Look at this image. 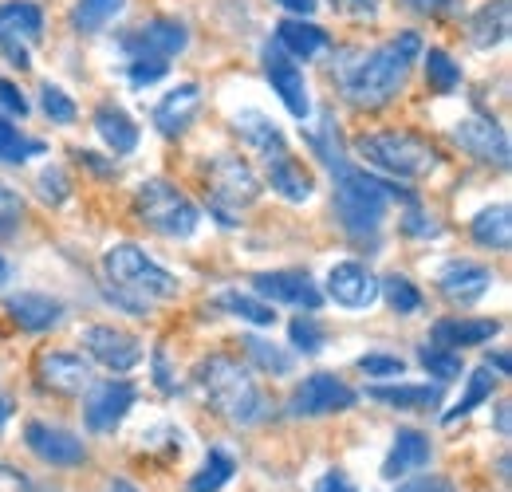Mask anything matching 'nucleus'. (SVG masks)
I'll list each match as a JSON object with an SVG mask.
<instances>
[{"mask_svg": "<svg viewBox=\"0 0 512 492\" xmlns=\"http://www.w3.org/2000/svg\"><path fill=\"white\" fill-rule=\"evenodd\" d=\"M123 4L127 0H79L75 12H71V28L83 32V36H95L123 12Z\"/></svg>", "mask_w": 512, "mask_h": 492, "instance_id": "473e14b6", "label": "nucleus"}, {"mask_svg": "<svg viewBox=\"0 0 512 492\" xmlns=\"http://www.w3.org/2000/svg\"><path fill=\"white\" fill-rule=\"evenodd\" d=\"M367 398L394 406V410H438L442 386H371Z\"/></svg>", "mask_w": 512, "mask_h": 492, "instance_id": "c756f323", "label": "nucleus"}, {"mask_svg": "<svg viewBox=\"0 0 512 492\" xmlns=\"http://www.w3.org/2000/svg\"><path fill=\"white\" fill-rule=\"evenodd\" d=\"M453 142L465 150V154H473L477 162H485V166H497V170H505L509 166V134H505V126L497 123V119H489V115H469V119H461L457 130H453Z\"/></svg>", "mask_w": 512, "mask_h": 492, "instance_id": "4468645a", "label": "nucleus"}, {"mask_svg": "<svg viewBox=\"0 0 512 492\" xmlns=\"http://www.w3.org/2000/svg\"><path fill=\"white\" fill-rule=\"evenodd\" d=\"M430 457H434L430 437L422 430H410V426H406V430L394 433V445H390V453H386V461H383V477L386 481H402V477L426 469Z\"/></svg>", "mask_w": 512, "mask_h": 492, "instance_id": "aec40b11", "label": "nucleus"}, {"mask_svg": "<svg viewBox=\"0 0 512 492\" xmlns=\"http://www.w3.org/2000/svg\"><path fill=\"white\" fill-rule=\"evenodd\" d=\"M197 107H201V87H197V83H182V87L166 91V95L158 99V107H154V126H158V134H166V138L186 134L193 123V115H197Z\"/></svg>", "mask_w": 512, "mask_h": 492, "instance_id": "4be33fe9", "label": "nucleus"}, {"mask_svg": "<svg viewBox=\"0 0 512 492\" xmlns=\"http://www.w3.org/2000/svg\"><path fill=\"white\" fill-rule=\"evenodd\" d=\"M308 146L316 150L323 158V166L335 174V170H343L347 166V154H343V142H339V130L331 119H323L320 130H308Z\"/></svg>", "mask_w": 512, "mask_h": 492, "instance_id": "e433bc0d", "label": "nucleus"}, {"mask_svg": "<svg viewBox=\"0 0 512 492\" xmlns=\"http://www.w3.org/2000/svg\"><path fill=\"white\" fill-rule=\"evenodd\" d=\"M4 308H8L16 327H24V331H32V335L52 331V327L64 319V304L52 300V296H44V292H16V296L4 300Z\"/></svg>", "mask_w": 512, "mask_h": 492, "instance_id": "5701e85b", "label": "nucleus"}, {"mask_svg": "<svg viewBox=\"0 0 512 492\" xmlns=\"http://www.w3.org/2000/svg\"><path fill=\"white\" fill-rule=\"evenodd\" d=\"M327 4L335 12H343V16H375L383 0H327Z\"/></svg>", "mask_w": 512, "mask_h": 492, "instance_id": "864d4df0", "label": "nucleus"}, {"mask_svg": "<svg viewBox=\"0 0 512 492\" xmlns=\"http://www.w3.org/2000/svg\"><path fill=\"white\" fill-rule=\"evenodd\" d=\"M276 44H280L292 60H312L316 52L327 48V32H323L320 24L304 20V16H288V20L276 24Z\"/></svg>", "mask_w": 512, "mask_h": 492, "instance_id": "a878e982", "label": "nucleus"}, {"mask_svg": "<svg viewBox=\"0 0 512 492\" xmlns=\"http://www.w3.org/2000/svg\"><path fill=\"white\" fill-rule=\"evenodd\" d=\"M426 83L434 95H453L457 83H461V67L449 60V52L442 48H430L426 52Z\"/></svg>", "mask_w": 512, "mask_h": 492, "instance_id": "f704fd0d", "label": "nucleus"}, {"mask_svg": "<svg viewBox=\"0 0 512 492\" xmlns=\"http://www.w3.org/2000/svg\"><path fill=\"white\" fill-rule=\"evenodd\" d=\"M501 331V323L497 319H438L434 327H430V339H434V347H446V351H457V347H481V343H489L493 335Z\"/></svg>", "mask_w": 512, "mask_h": 492, "instance_id": "b1692460", "label": "nucleus"}, {"mask_svg": "<svg viewBox=\"0 0 512 492\" xmlns=\"http://www.w3.org/2000/svg\"><path fill=\"white\" fill-rule=\"evenodd\" d=\"M497 430L501 437H509V406H497Z\"/></svg>", "mask_w": 512, "mask_h": 492, "instance_id": "052dcab7", "label": "nucleus"}, {"mask_svg": "<svg viewBox=\"0 0 512 492\" xmlns=\"http://www.w3.org/2000/svg\"><path fill=\"white\" fill-rule=\"evenodd\" d=\"M264 174H268V185H272L284 201H292V205H300V201H308V197L316 193L312 170H304V162H296L288 150L268 154V158H264Z\"/></svg>", "mask_w": 512, "mask_h": 492, "instance_id": "412c9836", "label": "nucleus"}, {"mask_svg": "<svg viewBox=\"0 0 512 492\" xmlns=\"http://www.w3.org/2000/svg\"><path fill=\"white\" fill-rule=\"evenodd\" d=\"M111 492H138V489H134L130 481H115V485H111Z\"/></svg>", "mask_w": 512, "mask_h": 492, "instance_id": "e2e57ef3", "label": "nucleus"}, {"mask_svg": "<svg viewBox=\"0 0 512 492\" xmlns=\"http://www.w3.org/2000/svg\"><path fill=\"white\" fill-rule=\"evenodd\" d=\"M79 343L87 347V355L99 363V367L107 370H119V374H127L142 363V343L123 331V327H111V323H95V327H83V335H79Z\"/></svg>", "mask_w": 512, "mask_h": 492, "instance_id": "f8f14e48", "label": "nucleus"}, {"mask_svg": "<svg viewBox=\"0 0 512 492\" xmlns=\"http://www.w3.org/2000/svg\"><path fill=\"white\" fill-rule=\"evenodd\" d=\"M264 75L272 83V91L280 95V103L304 123L312 115V99H308V83H304V71L296 67V60L280 48V44H264Z\"/></svg>", "mask_w": 512, "mask_h": 492, "instance_id": "ddd939ff", "label": "nucleus"}, {"mask_svg": "<svg viewBox=\"0 0 512 492\" xmlns=\"http://www.w3.org/2000/svg\"><path fill=\"white\" fill-rule=\"evenodd\" d=\"M253 292L260 300L288 304V308H300V311H316L323 304L320 284L308 272H256Z\"/></svg>", "mask_w": 512, "mask_h": 492, "instance_id": "2eb2a0df", "label": "nucleus"}, {"mask_svg": "<svg viewBox=\"0 0 512 492\" xmlns=\"http://www.w3.org/2000/svg\"><path fill=\"white\" fill-rule=\"evenodd\" d=\"M103 276L111 284V300L134 315H142L150 304H166L182 292L178 276L166 272L162 264H154L138 245L107 248L103 252Z\"/></svg>", "mask_w": 512, "mask_h": 492, "instance_id": "7ed1b4c3", "label": "nucleus"}, {"mask_svg": "<svg viewBox=\"0 0 512 492\" xmlns=\"http://www.w3.org/2000/svg\"><path fill=\"white\" fill-rule=\"evenodd\" d=\"M44 40V8L32 0L0 4V56L12 67H28V48Z\"/></svg>", "mask_w": 512, "mask_h": 492, "instance_id": "6e6552de", "label": "nucleus"}, {"mask_svg": "<svg viewBox=\"0 0 512 492\" xmlns=\"http://www.w3.org/2000/svg\"><path fill=\"white\" fill-rule=\"evenodd\" d=\"M355 390L343 382V378H335V374H308L300 386H296V394L288 398V414L292 418H323V414H343V410H351L355 406Z\"/></svg>", "mask_w": 512, "mask_h": 492, "instance_id": "1a4fd4ad", "label": "nucleus"}, {"mask_svg": "<svg viewBox=\"0 0 512 492\" xmlns=\"http://www.w3.org/2000/svg\"><path fill=\"white\" fill-rule=\"evenodd\" d=\"M40 197L48 201V205H64L67 197H71V182H67L64 166H44V174H40Z\"/></svg>", "mask_w": 512, "mask_h": 492, "instance_id": "c03bdc74", "label": "nucleus"}, {"mask_svg": "<svg viewBox=\"0 0 512 492\" xmlns=\"http://www.w3.org/2000/svg\"><path fill=\"white\" fill-rule=\"evenodd\" d=\"M418 363L426 367L430 378H438V382H453V378H461V370H465L461 355H457V351H446V347H422V351H418Z\"/></svg>", "mask_w": 512, "mask_h": 492, "instance_id": "ea45409f", "label": "nucleus"}, {"mask_svg": "<svg viewBox=\"0 0 512 492\" xmlns=\"http://www.w3.org/2000/svg\"><path fill=\"white\" fill-rule=\"evenodd\" d=\"M233 130L253 146L256 154H280V150H288V142H284V134H280V126L272 123L264 111H241V115H233Z\"/></svg>", "mask_w": 512, "mask_h": 492, "instance_id": "bb28decb", "label": "nucleus"}, {"mask_svg": "<svg viewBox=\"0 0 512 492\" xmlns=\"http://www.w3.org/2000/svg\"><path fill=\"white\" fill-rule=\"evenodd\" d=\"M197 382H201L209 406L221 418H229L233 426H256L264 418V410H268L253 370L245 367L241 359H233V355H209L197 367Z\"/></svg>", "mask_w": 512, "mask_h": 492, "instance_id": "20e7f679", "label": "nucleus"}, {"mask_svg": "<svg viewBox=\"0 0 512 492\" xmlns=\"http://www.w3.org/2000/svg\"><path fill=\"white\" fill-rule=\"evenodd\" d=\"M217 308L237 315V319H245V323H253V327H272L276 323L272 304L260 300V296H249V292H221L217 296Z\"/></svg>", "mask_w": 512, "mask_h": 492, "instance_id": "72a5a7b5", "label": "nucleus"}, {"mask_svg": "<svg viewBox=\"0 0 512 492\" xmlns=\"http://www.w3.org/2000/svg\"><path fill=\"white\" fill-rule=\"evenodd\" d=\"M335 178V217L343 225L347 237L355 241H367V237H379L386 221V209L394 201H406L414 205V197L406 189H398V182L390 178H379L371 170H359V166H343L331 174Z\"/></svg>", "mask_w": 512, "mask_h": 492, "instance_id": "f03ea898", "label": "nucleus"}, {"mask_svg": "<svg viewBox=\"0 0 512 492\" xmlns=\"http://www.w3.org/2000/svg\"><path fill=\"white\" fill-rule=\"evenodd\" d=\"M205 193H209V213L225 229H233L237 225V213L249 209L256 197H260V182H256L253 166L245 158L225 154V158L209 162V170H205Z\"/></svg>", "mask_w": 512, "mask_h": 492, "instance_id": "0eeeda50", "label": "nucleus"}, {"mask_svg": "<svg viewBox=\"0 0 512 492\" xmlns=\"http://www.w3.org/2000/svg\"><path fill=\"white\" fill-rule=\"evenodd\" d=\"M166 71H170L166 60H130L127 63V75L134 87H150V83H158Z\"/></svg>", "mask_w": 512, "mask_h": 492, "instance_id": "49530a36", "label": "nucleus"}, {"mask_svg": "<svg viewBox=\"0 0 512 492\" xmlns=\"http://www.w3.org/2000/svg\"><path fill=\"white\" fill-rule=\"evenodd\" d=\"M280 8H288V12H296V16H308L312 8H316V0H276Z\"/></svg>", "mask_w": 512, "mask_h": 492, "instance_id": "13d9d810", "label": "nucleus"}, {"mask_svg": "<svg viewBox=\"0 0 512 492\" xmlns=\"http://www.w3.org/2000/svg\"><path fill=\"white\" fill-rule=\"evenodd\" d=\"M20 221H24V201H20V193L8 189V185H0V241L16 237Z\"/></svg>", "mask_w": 512, "mask_h": 492, "instance_id": "37998d69", "label": "nucleus"}, {"mask_svg": "<svg viewBox=\"0 0 512 492\" xmlns=\"http://www.w3.org/2000/svg\"><path fill=\"white\" fill-rule=\"evenodd\" d=\"M418 56H422V36L418 32H398L394 40L379 44L375 52L359 56V63L339 67V87H343L347 103L359 107V111L386 107L398 95V87L406 83Z\"/></svg>", "mask_w": 512, "mask_h": 492, "instance_id": "f257e3e1", "label": "nucleus"}, {"mask_svg": "<svg viewBox=\"0 0 512 492\" xmlns=\"http://www.w3.org/2000/svg\"><path fill=\"white\" fill-rule=\"evenodd\" d=\"M119 44H123V52L130 60H174L178 52H186L190 32H186L182 20L154 16V20L138 24V28H130Z\"/></svg>", "mask_w": 512, "mask_h": 492, "instance_id": "9b49d317", "label": "nucleus"}, {"mask_svg": "<svg viewBox=\"0 0 512 492\" xmlns=\"http://www.w3.org/2000/svg\"><path fill=\"white\" fill-rule=\"evenodd\" d=\"M154 382L162 394H174L178 390V374L170 370V359H166V347H154Z\"/></svg>", "mask_w": 512, "mask_h": 492, "instance_id": "09e8293b", "label": "nucleus"}, {"mask_svg": "<svg viewBox=\"0 0 512 492\" xmlns=\"http://www.w3.org/2000/svg\"><path fill=\"white\" fill-rule=\"evenodd\" d=\"M83 394H87L83 398V422L91 433H111L134 410V398H138L134 382H127V378L91 382Z\"/></svg>", "mask_w": 512, "mask_h": 492, "instance_id": "9d476101", "label": "nucleus"}, {"mask_svg": "<svg viewBox=\"0 0 512 492\" xmlns=\"http://www.w3.org/2000/svg\"><path fill=\"white\" fill-rule=\"evenodd\" d=\"M402 233H406V237H426V241H430V237H442V225H438L434 217H426L422 209L410 205V209L402 213Z\"/></svg>", "mask_w": 512, "mask_h": 492, "instance_id": "a18cd8bd", "label": "nucleus"}, {"mask_svg": "<svg viewBox=\"0 0 512 492\" xmlns=\"http://www.w3.org/2000/svg\"><path fill=\"white\" fill-rule=\"evenodd\" d=\"M40 154H44L40 138H28L12 123L0 119V162H28V158H40Z\"/></svg>", "mask_w": 512, "mask_h": 492, "instance_id": "c9c22d12", "label": "nucleus"}, {"mask_svg": "<svg viewBox=\"0 0 512 492\" xmlns=\"http://www.w3.org/2000/svg\"><path fill=\"white\" fill-rule=\"evenodd\" d=\"M355 154L371 170H379L386 178H406V182H418L438 170V150L426 138L406 134V130L363 134V138H355Z\"/></svg>", "mask_w": 512, "mask_h": 492, "instance_id": "39448f33", "label": "nucleus"}, {"mask_svg": "<svg viewBox=\"0 0 512 492\" xmlns=\"http://www.w3.org/2000/svg\"><path fill=\"white\" fill-rule=\"evenodd\" d=\"M241 347L249 351V359H253L256 367L268 370V374H292V367H296V359H292L284 347H276V343H264V339H256V335H249Z\"/></svg>", "mask_w": 512, "mask_h": 492, "instance_id": "4c0bfd02", "label": "nucleus"}, {"mask_svg": "<svg viewBox=\"0 0 512 492\" xmlns=\"http://www.w3.org/2000/svg\"><path fill=\"white\" fill-rule=\"evenodd\" d=\"M8 276H12V268H8V260H4V256H0V288H4V284H8Z\"/></svg>", "mask_w": 512, "mask_h": 492, "instance_id": "680f3d73", "label": "nucleus"}, {"mask_svg": "<svg viewBox=\"0 0 512 492\" xmlns=\"http://www.w3.org/2000/svg\"><path fill=\"white\" fill-rule=\"evenodd\" d=\"M288 335H292V347H296L300 355H320L323 347H327V331H323V327L316 323V319H312V315H300V319H292Z\"/></svg>", "mask_w": 512, "mask_h": 492, "instance_id": "a19ab883", "label": "nucleus"}, {"mask_svg": "<svg viewBox=\"0 0 512 492\" xmlns=\"http://www.w3.org/2000/svg\"><path fill=\"white\" fill-rule=\"evenodd\" d=\"M410 12H422V16H449L457 12V0H402Z\"/></svg>", "mask_w": 512, "mask_h": 492, "instance_id": "603ef678", "label": "nucleus"}, {"mask_svg": "<svg viewBox=\"0 0 512 492\" xmlns=\"http://www.w3.org/2000/svg\"><path fill=\"white\" fill-rule=\"evenodd\" d=\"M438 288L453 308H469L493 288V272L485 264H473V260H449L438 272Z\"/></svg>", "mask_w": 512, "mask_h": 492, "instance_id": "f3484780", "label": "nucleus"}, {"mask_svg": "<svg viewBox=\"0 0 512 492\" xmlns=\"http://www.w3.org/2000/svg\"><path fill=\"white\" fill-rule=\"evenodd\" d=\"M36 374L56 394H83L95 382L91 363L83 355H75V351H44L40 363H36Z\"/></svg>", "mask_w": 512, "mask_h": 492, "instance_id": "6ab92c4d", "label": "nucleus"}, {"mask_svg": "<svg viewBox=\"0 0 512 492\" xmlns=\"http://www.w3.org/2000/svg\"><path fill=\"white\" fill-rule=\"evenodd\" d=\"M40 103H44V115L52 119V123H75V103H71V95H67L64 87H56V83H44V91H40Z\"/></svg>", "mask_w": 512, "mask_h": 492, "instance_id": "79ce46f5", "label": "nucleus"}, {"mask_svg": "<svg viewBox=\"0 0 512 492\" xmlns=\"http://www.w3.org/2000/svg\"><path fill=\"white\" fill-rule=\"evenodd\" d=\"M95 130H99V138L115 150V154H130L134 146H138V126L130 119L123 107H115V103H103L99 111H95Z\"/></svg>", "mask_w": 512, "mask_h": 492, "instance_id": "c85d7f7f", "label": "nucleus"}, {"mask_svg": "<svg viewBox=\"0 0 512 492\" xmlns=\"http://www.w3.org/2000/svg\"><path fill=\"white\" fill-rule=\"evenodd\" d=\"M485 367H489V370H497V374H501V378H505V374H509V367H512L509 351H497V355H493V351H489V359H485Z\"/></svg>", "mask_w": 512, "mask_h": 492, "instance_id": "4d7b16f0", "label": "nucleus"}, {"mask_svg": "<svg viewBox=\"0 0 512 492\" xmlns=\"http://www.w3.org/2000/svg\"><path fill=\"white\" fill-rule=\"evenodd\" d=\"M237 473V461L225 453V449H209L201 469L190 477V492H221Z\"/></svg>", "mask_w": 512, "mask_h": 492, "instance_id": "2f4dec72", "label": "nucleus"}, {"mask_svg": "<svg viewBox=\"0 0 512 492\" xmlns=\"http://www.w3.org/2000/svg\"><path fill=\"white\" fill-rule=\"evenodd\" d=\"M359 370L371 374V378H394V374L406 370V363H402L398 355H363V359H359Z\"/></svg>", "mask_w": 512, "mask_h": 492, "instance_id": "de8ad7c7", "label": "nucleus"}, {"mask_svg": "<svg viewBox=\"0 0 512 492\" xmlns=\"http://www.w3.org/2000/svg\"><path fill=\"white\" fill-rule=\"evenodd\" d=\"M512 0H489L469 16V44L473 48H497L509 40Z\"/></svg>", "mask_w": 512, "mask_h": 492, "instance_id": "393cba45", "label": "nucleus"}, {"mask_svg": "<svg viewBox=\"0 0 512 492\" xmlns=\"http://www.w3.org/2000/svg\"><path fill=\"white\" fill-rule=\"evenodd\" d=\"M327 296L339 304V308H371L375 300H379V280L363 268V264H355V260H343V264H335L331 272H327Z\"/></svg>", "mask_w": 512, "mask_h": 492, "instance_id": "a211bd4d", "label": "nucleus"}, {"mask_svg": "<svg viewBox=\"0 0 512 492\" xmlns=\"http://www.w3.org/2000/svg\"><path fill=\"white\" fill-rule=\"evenodd\" d=\"M394 492H453L446 477H414V481H406V485H398Z\"/></svg>", "mask_w": 512, "mask_h": 492, "instance_id": "5fc2aeb1", "label": "nucleus"}, {"mask_svg": "<svg viewBox=\"0 0 512 492\" xmlns=\"http://www.w3.org/2000/svg\"><path fill=\"white\" fill-rule=\"evenodd\" d=\"M316 492H359V489H355V481L343 469H327L320 481H316Z\"/></svg>", "mask_w": 512, "mask_h": 492, "instance_id": "3c124183", "label": "nucleus"}, {"mask_svg": "<svg viewBox=\"0 0 512 492\" xmlns=\"http://www.w3.org/2000/svg\"><path fill=\"white\" fill-rule=\"evenodd\" d=\"M134 213L142 217L146 229H154L158 237H170V241H186L201 225V209L166 178H150V182L138 185Z\"/></svg>", "mask_w": 512, "mask_h": 492, "instance_id": "423d86ee", "label": "nucleus"}, {"mask_svg": "<svg viewBox=\"0 0 512 492\" xmlns=\"http://www.w3.org/2000/svg\"><path fill=\"white\" fill-rule=\"evenodd\" d=\"M493 390H497V374H493V370H489V367L469 370V378H465V394L457 398V406H453V410H446V414H442V422H446V426H453L457 418H469V414H473L481 402H489V398H493Z\"/></svg>", "mask_w": 512, "mask_h": 492, "instance_id": "7c9ffc66", "label": "nucleus"}, {"mask_svg": "<svg viewBox=\"0 0 512 492\" xmlns=\"http://www.w3.org/2000/svg\"><path fill=\"white\" fill-rule=\"evenodd\" d=\"M8 422H12V398H4V394H0V430H4Z\"/></svg>", "mask_w": 512, "mask_h": 492, "instance_id": "bf43d9fd", "label": "nucleus"}, {"mask_svg": "<svg viewBox=\"0 0 512 492\" xmlns=\"http://www.w3.org/2000/svg\"><path fill=\"white\" fill-rule=\"evenodd\" d=\"M379 296H386V304L398 311V315L422 311V292L406 276H386V280H379Z\"/></svg>", "mask_w": 512, "mask_h": 492, "instance_id": "58836bf2", "label": "nucleus"}, {"mask_svg": "<svg viewBox=\"0 0 512 492\" xmlns=\"http://www.w3.org/2000/svg\"><path fill=\"white\" fill-rule=\"evenodd\" d=\"M0 107H4L8 115H20V119L28 115V99H24L20 87H16L12 79H4V75H0Z\"/></svg>", "mask_w": 512, "mask_h": 492, "instance_id": "8fccbe9b", "label": "nucleus"}, {"mask_svg": "<svg viewBox=\"0 0 512 492\" xmlns=\"http://www.w3.org/2000/svg\"><path fill=\"white\" fill-rule=\"evenodd\" d=\"M24 445L32 449V457H40L44 465H56V469H71V465L87 461V445L71 430L48 426V422H28Z\"/></svg>", "mask_w": 512, "mask_h": 492, "instance_id": "dca6fc26", "label": "nucleus"}, {"mask_svg": "<svg viewBox=\"0 0 512 492\" xmlns=\"http://www.w3.org/2000/svg\"><path fill=\"white\" fill-rule=\"evenodd\" d=\"M75 158H79L83 166H91L95 174H115V166H103V162H99V154H91V150H75Z\"/></svg>", "mask_w": 512, "mask_h": 492, "instance_id": "6e6d98bb", "label": "nucleus"}, {"mask_svg": "<svg viewBox=\"0 0 512 492\" xmlns=\"http://www.w3.org/2000/svg\"><path fill=\"white\" fill-rule=\"evenodd\" d=\"M469 233L481 248H493V252H505L512 245V213L509 205H489L481 209L473 221H469Z\"/></svg>", "mask_w": 512, "mask_h": 492, "instance_id": "cd10ccee", "label": "nucleus"}]
</instances>
